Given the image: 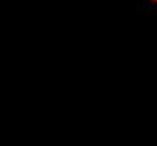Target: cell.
<instances>
[{"label": "cell", "instance_id": "6da1fadb", "mask_svg": "<svg viewBox=\"0 0 157 146\" xmlns=\"http://www.w3.org/2000/svg\"><path fill=\"white\" fill-rule=\"evenodd\" d=\"M148 2V5L149 6H155V5H157V0H146Z\"/></svg>", "mask_w": 157, "mask_h": 146}]
</instances>
